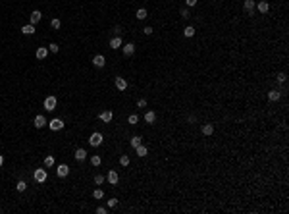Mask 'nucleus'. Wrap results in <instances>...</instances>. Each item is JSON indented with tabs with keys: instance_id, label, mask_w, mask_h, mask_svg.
Returning a JSON list of instances; mask_svg holds the SVG:
<instances>
[{
	"instance_id": "f257e3e1",
	"label": "nucleus",
	"mask_w": 289,
	"mask_h": 214,
	"mask_svg": "<svg viewBox=\"0 0 289 214\" xmlns=\"http://www.w3.org/2000/svg\"><path fill=\"white\" fill-rule=\"evenodd\" d=\"M46 178H48V174H46V170H45V168L35 170V181H37V183H45V181H46Z\"/></svg>"
},
{
	"instance_id": "f03ea898",
	"label": "nucleus",
	"mask_w": 289,
	"mask_h": 214,
	"mask_svg": "<svg viewBox=\"0 0 289 214\" xmlns=\"http://www.w3.org/2000/svg\"><path fill=\"white\" fill-rule=\"evenodd\" d=\"M89 145H91V147H98V145H102V133L95 131L93 135L89 137Z\"/></svg>"
},
{
	"instance_id": "7ed1b4c3",
	"label": "nucleus",
	"mask_w": 289,
	"mask_h": 214,
	"mask_svg": "<svg viewBox=\"0 0 289 214\" xmlns=\"http://www.w3.org/2000/svg\"><path fill=\"white\" fill-rule=\"evenodd\" d=\"M48 127H50L52 131H60V129L64 127V122L60 120V118H54V120H50V122H48Z\"/></svg>"
},
{
	"instance_id": "20e7f679",
	"label": "nucleus",
	"mask_w": 289,
	"mask_h": 214,
	"mask_svg": "<svg viewBox=\"0 0 289 214\" xmlns=\"http://www.w3.org/2000/svg\"><path fill=\"white\" fill-rule=\"evenodd\" d=\"M98 118H100V122H104V124H110L112 118H114V112H112V110H104V112H100Z\"/></svg>"
},
{
	"instance_id": "39448f33",
	"label": "nucleus",
	"mask_w": 289,
	"mask_h": 214,
	"mask_svg": "<svg viewBox=\"0 0 289 214\" xmlns=\"http://www.w3.org/2000/svg\"><path fill=\"white\" fill-rule=\"evenodd\" d=\"M45 108L48 112H52L54 108H56V96H46L45 99Z\"/></svg>"
},
{
	"instance_id": "423d86ee",
	"label": "nucleus",
	"mask_w": 289,
	"mask_h": 214,
	"mask_svg": "<svg viewBox=\"0 0 289 214\" xmlns=\"http://www.w3.org/2000/svg\"><path fill=\"white\" fill-rule=\"evenodd\" d=\"M67 174H70V166H67V164H60V166L56 168V176H58V178H66Z\"/></svg>"
},
{
	"instance_id": "0eeeda50",
	"label": "nucleus",
	"mask_w": 289,
	"mask_h": 214,
	"mask_svg": "<svg viewBox=\"0 0 289 214\" xmlns=\"http://www.w3.org/2000/svg\"><path fill=\"white\" fill-rule=\"evenodd\" d=\"M116 89L118 91H125L127 89V81H125V77H116Z\"/></svg>"
},
{
	"instance_id": "6e6552de",
	"label": "nucleus",
	"mask_w": 289,
	"mask_h": 214,
	"mask_svg": "<svg viewBox=\"0 0 289 214\" xmlns=\"http://www.w3.org/2000/svg\"><path fill=\"white\" fill-rule=\"evenodd\" d=\"M255 6H256L255 0H245V2H243V10L247 12V14H253V12H255Z\"/></svg>"
},
{
	"instance_id": "1a4fd4ad",
	"label": "nucleus",
	"mask_w": 289,
	"mask_h": 214,
	"mask_svg": "<svg viewBox=\"0 0 289 214\" xmlns=\"http://www.w3.org/2000/svg\"><path fill=\"white\" fill-rule=\"evenodd\" d=\"M33 124H35V127H39V129H41V127H45V125H46V118H45L42 114H39V116L35 118Z\"/></svg>"
},
{
	"instance_id": "9d476101",
	"label": "nucleus",
	"mask_w": 289,
	"mask_h": 214,
	"mask_svg": "<svg viewBox=\"0 0 289 214\" xmlns=\"http://www.w3.org/2000/svg\"><path fill=\"white\" fill-rule=\"evenodd\" d=\"M118 181H120V176H118V172L110 170V172H108V183H112V185H116Z\"/></svg>"
},
{
	"instance_id": "9b49d317",
	"label": "nucleus",
	"mask_w": 289,
	"mask_h": 214,
	"mask_svg": "<svg viewBox=\"0 0 289 214\" xmlns=\"http://www.w3.org/2000/svg\"><path fill=\"white\" fill-rule=\"evenodd\" d=\"M104 64H106V60H104L102 54H96V56L93 58V66H96V68H102Z\"/></svg>"
},
{
	"instance_id": "f8f14e48",
	"label": "nucleus",
	"mask_w": 289,
	"mask_h": 214,
	"mask_svg": "<svg viewBox=\"0 0 289 214\" xmlns=\"http://www.w3.org/2000/svg\"><path fill=\"white\" fill-rule=\"evenodd\" d=\"M39 60H45L46 56H48V48L46 46H41V48H37V54H35Z\"/></svg>"
},
{
	"instance_id": "ddd939ff",
	"label": "nucleus",
	"mask_w": 289,
	"mask_h": 214,
	"mask_svg": "<svg viewBox=\"0 0 289 214\" xmlns=\"http://www.w3.org/2000/svg\"><path fill=\"white\" fill-rule=\"evenodd\" d=\"M255 8H256L258 12H260V14H266V12L270 10V4H268V2H264V0H262V2H258V4L255 6Z\"/></svg>"
},
{
	"instance_id": "4468645a",
	"label": "nucleus",
	"mask_w": 289,
	"mask_h": 214,
	"mask_svg": "<svg viewBox=\"0 0 289 214\" xmlns=\"http://www.w3.org/2000/svg\"><path fill=\"white\" fill-rule=\"evenodd\" d=\"M133 52H135V45H133V42L124 45V54H125V56H133Z\"/></svg>"
},
{
	"instance_id": "2eb2a0df",
	"label": "nucleus",
	"mask_w": 289,
	"mask_h": 214,
	"mask_svg": "<svg viewBox=\"0 0 289 214\" xmlns=\"http://www.w3.org/2000/svg\"><path fill=\"white\" fill-rule=\"evenodd\" d=\"M29 17H31V23H33V25H35V23H39V21H41V17H42V14H41L39 10H33V12H31V16H29Z\"/></svg>"
},
{
	"instance_id": "dca6fc26",
	"label": "nucleus",
	"mask_w": 289,
	"mask_h": 214,
	"mask_svg": "<svg viewBox=\"0 0 289 214\" xmlns=\"http://www.w3.org/2000/svg\"><path fill=\"white\" fill-rule=\"evenodd\" d=\"M268 99L272 100V102H276V100H280V99H281V93H280V91H276V89H272V91L268 93Z\"/></svg>"
},
{
	"instance_id": "f3484780",
	"label": "nucleus",
	"mask_w": 289,
	"mask_h": 214,
	"mask_svg": "<svg viewBox=\"0 0 289 214\" xmlns=\"http://www.w3.org/2000/svg\"><path fill=\"white\" fill-rule=\"evenodd\" d=\"M145 122H146V124H154V122H156V114L152 112V110H149V112L145 114Z\"/></svg>"
},
{
	"instance_id": "a211bd4d",
	"label": "nucleus",
	"mask_w": 289,
	"mask_h": 214,
	"mask_svg": "<svg viewBox=\"0 0 289 214\" xmlns=\"http://www.w3.org/2000/svg\"><path fill=\"white\" fill-rule=\"evenodd\" d=\"M121 45H124V41H121L120 37H114V39L110 41V48H114V50H116V48H120Z\"/></svg>"
},
{
	"instance_id": "6ab92c4d",
	"label": "nucleus",
	"mask_w": 289,
	"mask_h": 214,
	"mask_svg": "<svg viewBox=\"0 0 289 214\" xmlns=\"http://www.w3.org/2000/svg\"><path fill=\"white\" fill-rule=\"evenodd\" d=\"M212 133H214V125L212 124H204V125H202V135L208 137V135H212Z\"/></svg>"
},
{
	"instance_id": "aec40b11",
	"label": "nucleus",
	"mask_w": 289,
	"mask_h": 214,
	"mask_svg": "<svg viewBox=\"0 0 289 214\" xmlns=\"http://www.w3.org/2000/svg\"><path fill=\"white\" fill-rule=\"evenodd\" d=\"M85 158H87V151H85V149H77L75 151V160L81 162V160H85Z\"/></svg>"
},
{
	"instance_id": "412c9836",
	"label": "nucleus",
	"mask_w": 289,
	"mask_h": 214,
	"mask_svg": "<svg viewBox=\"0 0 289 214\" xmlns=\"http://www.w3.org/2000/svg\"><path fill=\"white\" fill-rule=\"evenodd\" d=\"M21 33H23V35H33V33H35V25H33V23L23 25V27H21Z\"/></svg>"
},
{
	"instance_id": "4be33fe9",
	"label": "nucleus",
	"mask_w": 289,
	"mask_h": 214,
	"mask_svg": "<svg viewBox=\"0 0 289 214\" xmlns=\"http://www.w3.org/2000/svg\"><path fill=\"white\" fill-rule=\"evenodd\" d=\"M135 151H137V154H139V156H146V154H149V149H146V147H145L143 143H141Z\"/></svg>"
},
{
	"instance_id": "5701e85b",
	"label": "nucleus",
	"mask_w": 289,
	"mask_h": 214,
	"mask_svg": "<svg viewBox=\"0 0 289 214\" xmlns=\"http://www.w3.org/2000/svg\"><path fill=\"white\" fill-rule=\"evenodd\" d=\"M45 166H46V168H52V166H54V156H52V154H46V156H45Z\"/></svg>"
},
{
	"instance_id": "b1692460",
	"label": "nucleus",
	"mask_w": 289,
	"mask_h": 214,
	"mask_svg": "<svg viewBox=\"0 0 289 214\" xmlns=\"http://www.w3.org/2000/svg\"><path fill=\"white\" fill-rule=\"evenodd\" d=\"M16 189H17V191H25V189H27V183L23 181V180H20V181L16 183Z\"/></svg>"
},
{
	"instance_id": "393cba45",
	"label": "nucleus",
	"mask_w": 289,
	"mask_h": 214,
	"mask_svg": "<svg viewBox=\"0 0 289 214\" xmlns=\"http://www.w3.org/2000/svg\"><path fill=\"white\" fill-rule=\"evenodd\" d=\"M100 162H102V160H100V156H98V154H93V156H91V164H93V166H100Z\"/></svg>"
},
{
	"instance_id": "a878e982",
	"label": "nucleus",
	"mask_w": 289,
	"mask_h": 214,
	"mask_svg": "<svg viewBox=\"0 0 289 214\" xmlns=\"http://www.w3.org/2000/svg\"><path fill=\"white\" fill-rule=\"evenodd\" d=\"M141 141H143L141 137H131V141H129V143H131V147H133V149H137V147L141 145Z\"/></svg>"
},
{
	"instance_id": "bb28decb",
	"label": "nucleus",
	"mask_w": 289,
	"mask_h": 214,
	"mask_svg": "<svg viewBox=\"0 0 289 214\" xmlns=\"http://www.w3.org/2000/svg\"><path fill=\"white\" fill-rule=\"evenodd\" d=\"M146 16H149V14H146V10H145V8H141V10H137V20H145Z\"/></svg>"
},
{
	"instance_id": "cd10ccee",
	"label": "nucleus",
	"mask_w": 289,
	"mask_h": 214,
	"mask_svg": "<svg viewBox=\"0 0 289 214\" xmlns=\"http://www.w3.org/2000/svg\"><path fill=\"white\" fill-rule=\"evenodd\" d=\"M120 164H121V166H129V156L127 154H121L120 156Z\"/></svg>"
},
{
	"instance_id": "c85d7f7f",
	"label": "nucleus",
	"mask_w": 289,
	"mask_h": 214,
	"mask_svg": "<svg viewBox=\"0 0 289 214\" xmlns=\"http://www.w3.org/2000/svg\"><path fill=\"white\" fill-rule=\"evenodd\" d=\"M183 35H185V37H193V35H195V27H191V25H189V27H185V31H183Z\"/></svg>"
},
{
	"instance_id": "c756f323",
	"label": "nucleus",
	"mask_w": 289,
	"mask_h": 214,
	"mask_svg": "<svg viewBox=\"0 0 289 214\" xmlns=\"http://www.w3.org/2000/svg\"><path fill=\"white\" fill-rule=\"evenodd\" d=\"M93 197H95V199H102V197H104L102 189H95V191H93Z\"/></svg>"
},
{
	"instance_id": "7c9ffc66",
	"label": "nucleus",
	"mask_w": 289,
	"mask_h": 214,
	"mask_svg": "<svg viewBox=\"0 0 289 214\" xmlns=\"http://www.w3.org/2000/svg\"><path fill=\"white\" fill-rule=\"evenodd\" d=\"M50 25H52V29H60V27H62V21H60V20H52Z\"/></svg>"
},
{
	"instance_id": "2f4dec72",
	"label": "nucleus",
	"mask_w": 289,
	"mask_h": 214,
	"mask_svg": "<svg viewBox=\"0 0 289 214\" xmlns=\"http://www.w3.org/2000/svg\"><path fill=\"white\" fill-rule=\"evenodd\" d=\"M104 180H106V178H104V176H100V174H96V176H95V183H96V185L104 183Z\"/></svg>"
},
{
	"instance_id": "473e14b6",
	"label": "nucleus",
	"mask_w": 289,
	"mask_h": 214,
	"mask_svg": "<svg viewBox=\"0 0 289 214\" xmlns=\"http://www.w3.org/2000/svg\"><path fill=\"white\" fill-rule=\"evenodd\" d=\"M127 122H129V124H133V125H135V124H137V122H139V116H137V114H131V116H129V120H127Z\"/></svg>"
},
{
	"instance_id": "72a5a7b5",
	"label": "nucleus",
	"mask_w": 289,
	"mask_h": 214,
	"mask_svg": "<svg viewBox=\"0 0 289 214\" xmlns=\"http://www.w3.org/2000/svg\"><path fill=\"white\" fill-rule=\"evenodd\" d=\"M48 50H50V52H58L60 46L56 45V42H50V45H48Z\"/></svg>"
},
{
	"instance_id": "f704fd0d",
	"label": "nucleus",
	"mask_w": 289,
	"mask_h": 214,
	"mask_svg": "<svg viewBox=\"0 0 289 214\" xmlns=\"http://www.w3.org/2000/svg\"><path fill=\"white\" fill-rule=\"evenodd\" d=\"M181 17H183V20H189V17H191V14H189V10H187V8H183V10H181Z\"/></svg>"
},
{
	"instance_id": "c9c22d12",
	"label": "nucleus",
	"mask_w": 289,
	"mask_h": 214,
	"mask_svg": "<svg viewBox=\"0 0 289 214\" xmlns=\"http://www.w3.org/2000/svg\"><path fill=\"white\" fill-rule=\"evenodd\" d=\"M116 205H118V199H110L108 201V209H114Z\"/></svg>"
},
{
	"instance_id": "e433bc0d",
	"label": "nucleus",
	"mask_w": 289,
	"mask_h": 214,
	"mask_svg": "<svg viewBox=\"0 0 289 214\" xmlns=\"http://www.w3.org/2000/svg\"><path fill=\"white\" fill-rule=\"evenodd\" d=\"M143 33H145V35H152V33H154V29H152V27L149 25V27H145V29H143Z\"/></svg>"
},
{
	"instance_id": "4c0bfd02",
	"label": "nucleus",
	"mask_w": 289,
	"mask_h": 214,
	"mask_svg": "<svg viewBox=\"0 0 289 214\" xmlns=\"http://www.w3.org/2000/svg\"><path fill=\"white\" fill-rule=\"evenodd\" d=\"M285 79H287V75H285V73H278V81H280V83H284Z\"/></svg>"
},
{
	"instance_id": "58836bf2",
	"label": "nucleus",
	"mask_w": 289,
	"mask_h": 214,
	"mask_svg": "<svg viewBox=\"0 0 289 214\" xmlns=\"http://www.w3.org/2000/svg\"><path fill=\"white\" fill-rule=\"evenodd\" d=\"M137 106H139V108H145V106H146V100H145V99L137 100Z\"/></svg>"
},
{
	"instance_id": "ea45409f",
	"label": "nucleus",
	"mask_w": 289,
	"mask_h": 214,
	"mask_svg": "<svg viewBox=\"0 0 289 214\" xmlns=\"http://www.w3.org/2000/svg\"><path fill=\"white\" fill-rule=\"evenodd\" d=\"M108 212V209H104V206H98L96 209V214H106Z\"/></svg>"
},
{
	"instance_id": "a19ab883",
	"label": "nucleus",
	"mask_w": 289,
	"mask_h": 214,
	"mask_svg": "<svg viewBox=\"0 0 289 214\" xmlns=\"http://www.w3.org/2000/svg\"><path fill=\"white\" fill-rule=\"evenodd\" d=\"M185 2H187V6H195V4H197V0H185Z\"/></svg>"
},
{
	"instance_id": "79ce46f5",
	"label": "nucleus",
	"mask_w": 289,
	"mask_h": 214,
	"mask_svg": "<svg viewBox=\"0 0 289 214\" xmlns=\"http://www.w3.org/2000/svg\"><path fill=\"white\" fill-rule=\"evenodd\" d=\"M2 164H4V156L0 154V166H2Z\"/></svg>"
}]
</instances>
